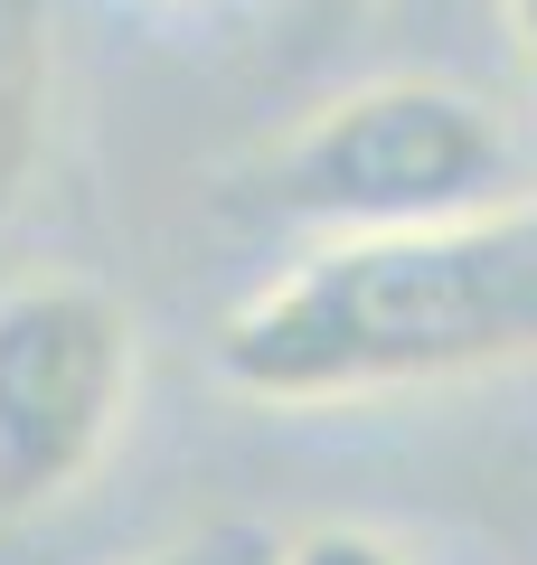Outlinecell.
<instances>
[{"mask_svg":"<svg viewBox=\"0 0 537 565\" xmlns=\"http://www.w3.org/2000/svg\"><path fill=\"white\" fill-rule=\"evenodd\" d=\"M537 367V199L320 236L218 321V377L255 405H378Z\"/></svg>","mask_w":537,"mask_h":565,"instance_id":"1","label":"cell"},{"mask_svg":"<svg viewBox=\"0 0 537 565\" xmlns=\"http://www.w3.org/2000/svg\"><path fill=\"white\" fill-rule=\"evenodd\" d=\"M518 151L472 85L378 76L302 114L264 161V207L320 236H387V226L462 217L509 199Z\"/></svg>","mask_w":537,"mask_h":565,"instance_id":"2","label":"cell"},{"mask_svg":"<svg viewBox=\"0 0 537 565\" xmlns=\"http://www.w3.org/2000/svg\"><path fill=\"white\" fill-rule=\"evenodd\" d=\"M48 122H57V10L0 0V236L39 189Z\"/></svg>","mask_w":537,"mask_h":565,"instance_id":"4","label":"cell"},{"mask_svg":"<svg viewBox=\"0 0 537 565\" xmlns=\"http://www.w3.org/2000/svg\"><path fill=\"white\" fill-rule=\"evenodd\" d=\"M141 565H274V537H264V527H245V519H227V527H199V537L151 546Z\"/></svg>","mask_w":537,"mask_h":565,"instance_id":"6","label":"cell"},{"mask_svg":"<svg viewBox=\"0 0 537 565\" xmlns=\"http://www.w3.org/2000/svg\"><path fill=\"white\" fill-rule=\"evenodd\" d=\"M133 311L85 274L0 282V527L66 509L133 415Z\"/></svg>","mask_w":537,"mask_h":565,"instance_id":"3","label":"cell"},{"mask_svg":"<svg viewBox=\"0 0 537 565\" xmlns=\"http://www.w3.org/2000/svg\"><path fill=\"white\" fill-rule=\"evenodd\" d=\"M274 565H415V556L368 519H312L293 537H274Z\"/></svg>","mask_w":537,"mask_h":565,"instance_id":"5","label":"cell"},{"mask_svg":"<svg viewBox=\"0 0 537 565\" xmlns=\"http://www.w3.org/2000/svg\"><path fill=\"white\" fill-rule=\"evenodd\" d=\"M499 20H509V47H518V85L537 104V0H499Z\"/></svg>","mask_w":537,"mask_h":565,"instance_id":"7","label":"cell"},{"mask_svg":"<svg viewBox=\"0 0 537 565\" xmlns=\"http://www.w3.org/2000/svg\"><path fill=\"white\" fill-rule=\"evenodd\" d=\"M160 10H199V0H160Z\"/></svg>","mask_w":537,"mask_h":565,"instance_id":"8","label":"cell"}]
</instances>
